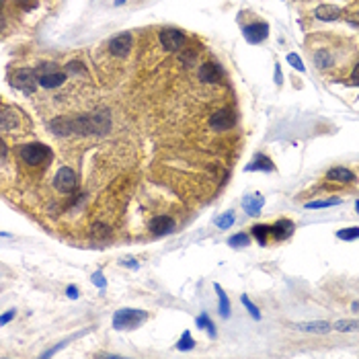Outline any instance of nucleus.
<instances>
[{
	"mask_svg": "<svg viewBox=\"0 0 359 359\" xmlns=\"http://www.w3.org/2000/svg\"><path fill=\"white\" fill-rule=\"evenodd\" d=\"M123 265H125V267H131V269H138L136 259H125V261H123Z\"/></svg>",
	"mask_w": 359,
	"mask_h": 359,
	"instance_id": "obj_36",
	"label": "nucleus"
},
{
	"mask_svg": "<svg viewBox=\"0 0 359 359\" xmlns=\"http://www.w3.org/2000/svg\"><path fill=\"white\" fill-rule=\"evenodd\" d=\"M326 178H328V181H334V183H353V181H355V174H353L349 168L336 166V168H330V170H328Z\"/></svg>",
	"mask_w": 359,
	"mask_h": 359,
	"instance_id": "obj_15",
	"label": "nucleus"
},
{
	"mask_svg": "<svg viewBox=\"0 0 359 359\" xmlns=\"http://www.w3.org/2000/svg\"><path fill=\"white\" fill-rule=\"evenodd\" d=\"M249 242H251V238L242 232V234H234L230 240H228V244L230 246H236V249H240V246H249Z\"/></svg>",
	"mask_w": 359,
	"mask_h": 359,
	"instance_id": "obj_29",
	"label": "nucleus"
},
{
	"mask_svg": "<svg viewBox=\"0 0 359 359\" xmlns=\"http://www.w3.org/2000/svg\"><path fill=\"white\" fill-rule=\"evenodd\" d=\"M214 289H216V294H218V298H220V314L226 318V316H230V302H228V296H226V291L216 283L214 285Z\"/></svg>",
	"mask_w": 359,
	"mask_h": 359,
	"instance_id": "obj_22",
	"label": "nucleus"
},
{
	"mask_svg": "<svg viewBox=\"0 0 359 359\" xmlns=\"http://www.w3.org/2000/svg\"><path fill=\"white\" fill-rule=\"evenodd\" d=\"M265 206V197L263 195H249V197H244L242 199V208H244V212L249 214V216H257L259 212H261V208Z\"/></svg>",
	"mask_w": 359,
	"mask_h": 359,
	"instance_id": "obj_16",
	"label": "nucleus"
},
{
	"mask_svg": "<svg viewBox=\"0 0 359 359\" xmlns=\"http://www.w3.org/2000/svg\"><path fill=\"white\" fill-rule=\"evenodd\" d=\"M15 125H17V111L5 105L3 107V117H0V127H3V131H9Z\"/></svg>",
	"mask_w": 359,
	"mask_h": 359,
	"instance_id": "obj_18",
	"label": "nucleus"
},
{
	"mask_svg": "<svg viewBox=\"0 0 359 359\" xmlns=\"http://www.w3.org/2000/svg\"><path fill=\"white\" fill-rule=\"evenodd\" d=\"M11 318H15V310H9L7 314H3V318H0V324H7Z\"/></svg>",
	"mask_w": 359,
	"mask_h": 359,
	"instance_id": "obj_33",
	"label": "nucleus"
},
{
	"mask_svg": "<svg viewBox=\"0 0 359 359\" xmlns=\"http://www.w3.org/2000/svg\"><path fill=\"white\" fill-rule=\"evenodd\" d=\"M294 230H296V226H294V222H289V220H279L277 224L271 226V234H273V238H277V240L289 238V236L294 234Z\"/></svg>",
	"mask_w": 359,
	"mask_h": 359,
	"instance_id": "obj_14",
	"label": "nucleus"
},
{
	"mask_svg": "<svg viewBox=\"0 0 359 359\" xmlns=\"http://www.w3.org/2000/svg\"><path fill=\"white\" fill-rule=\"evenodd\" d=\"M193 345H195V341L191 339V332H189V330H185V332H183V336H181V341L176 343V347L181 349V351H189Z\"/></svg>",
	"mask_w": 359,
	"mask_h": 359,
	"instance_id": "obj_28",
	"label": "nucleus"
},
{
	"mask_svg": "<svg viewBox=\"0 0 359 359\" xmlns=\"http://www.w3.org/2000/svg\"><path fill=\"white\" fill-rule=\"evenodd\" d=\"M160 43H162L164 50L176 52L178 48H183L185 35H183V31H178V29H164V31L160 33Z\"/></svg>",
	"mask_w": 359,
	"mask_h": 359,
	"instance_id": "obj_7",
	"label": "nucleus"
},
{
	"mask_svg": "<svg viewBox=\"0 0 359 359\" xmlns=\"http://www.w3.org/2000/svg\"><path fill=\"white\" fill-rule=\"evenodd\" d=\"M314 62L318 68H326V66H330V56L326 54V50H318L314 54Z\"/></svg>",
	"mask_w": 359,
	"mask_h": 359,
	"instance_id": "obj_27",
	"label": "nucleus"
},
{
	"mask_svg": "<svg viewBox=\"0 0 359 359\" xmlns=\"http://www.w3.org/2000/svg\"><path fill=\"white\" fill-rule=\"evenodd\" d=\"M351 308H353V310H359V302H353V304H351Z\"/></svg>",
	"mask_w": 359,
	"mask_h": 359,
	"instance_id": "obj_38",
	"label": "nucleus"
},
{
	"mask_svg": "<svg viewBox=\"0 0 359 359\" xmlns=\"http://www.w3.org/2000/svg\"><path fill=\"white\" fill-rule=\"evenodd\" d=\"M336 238L341 240H357L359 238V226H351V228H343L336 232Z\"/></svg>",
	"mask_w": 359,
	"mask_h": 359,
	"instance_id": "obj_24",
	"label": "nucleus"
},
{
	"mask_svg": "<svg viewBox=\"0 0 359 359\" xmlns=\"http://www.w3.org/2000/svg\"><path fill=\"white\" fill-rule=\"evenodd\" d=\"M355 210H357V212H359V201H355Z\"/></svg>",
	"mask_w": 359,
	"mask_h": 359,
	"instance_id": "obj_39",
	"label": "nucleus"
},
{
	"mask_svg": "<svg viewBox=\"0 0 359 359\" xmlns=\"http://www.w3.org/2000/svg\"><path fill=\"white\" fill-rule=\"evenodd\" d=\"M109 50H111L113 56L125 58V56L129 54V50H131V35H129V33H121V35L113 37L111 43H109Z\"/></svg>",
	"mask_w": 359,
	"mask_h": 359,
	"instance_id": "obj_9",
	"label": "nucleus"
},
{
	"mask_svg": "<svg viewBox=\"0 0 359 359\" xmlns=\"http://www.w3.org/2000/svg\"><path fill=\"white\" fill-rule=\"evenodd\" d=\"M148 314L140 308H121L113 314V328L125 330V328H138L142 322H146Z\"/></svg>",
	"mask_w": 359,
	"mask_h": 359,
	"instance_id": "obj_2",
	"label": "nucleus"
},
{
	"mask_svg": "<svg viewBox=\"0 0 359 359\" xmlns=\"http://www.w3.org/2000/svg\"><path fill=\"white\" fill-rule=\"evenodd\" d=\"M339 204H341V199H322V201H308L306 208L308 210H322V208H332Z\"/></svg>",
	"mask_w": 359,
	"mask_h": 359,
	"instance_id": "obj_25",
	"label": "nucleus"
},
{
	"mask_svg": "<svg viewBox=\"0 0 359 359\" xmlns=\"http://www.w3.org/2000/svg\"><path fill=\"white\" fill-rule=\"evenodd\" d=\"M232 224H234V214H232V212L222 214L220 218H216V226H218V228H222V230H228Z\"/></svg>",
	"mask_w": 359,
	"mask_h": 359,
	"instance_id": "obj_26",
	"label": "nucleus"
},
{
	"mask_svg": "<svg viewBox=\"0 0 359 359\" xmlns=\"http://www.w3.org/2000/svg\"><path fill=\"white\" fill-rule=\"evenodd\" d=\"M17 3H19V5H23L25 9H31V5H29V0H17Z\"/></svg>",
	"mask_w": 359,
	"mask_h": 359,
	"instance_id": "obj_37",
	"label": "nucleus"
},
{
	"mask_svg": "<svg viewBox=\"0 0 359 359\" xmlns=\"http://www.w3.org/2000/svg\"><path fill=\"white\" fill-rule=\"evenodd\" d=\"M351 82H353V84H359V64H357L355 70L351 72Z\"/></svg>",
	"mask_w": 359,
	"mask_h": 359,
	"instance_id": "obj_34",
	"label": "nucleus"
},
{
	"mask_svg": "<svg viewBox=\"0 0 359 359\" xmlns=\"http://www.w3.org/2000/svg\"><path fill=\"white\" fill-rule=\"evenodd\" d=\"M267 35H269V27L265 23H253L244 27V39L249 43H261L267 39Z\"/></svg>",
	"mask_w": 359,
	"mask_h": 359,
	"instance_id": "obj_12",
	"label": "nucleus"
},
{
	"mask_svg": "<svg viewBox=\"0 0 359 359\" xmlns=\"http://www.w3.org/2000/svg\"><path fill=\"white\" fill-rule=\"evenodd\" d=\"M195 324H197L199 328H206V330L210 332V336H216V326H214V322L210 320V316H208L206 312H201V314L197 316V320H195Z\"/></svg>",
	"mask_w": 359,
	"mask_h": 359,
	"instance_id": "obj_23",
	"label": "nucleus"
},
{
	"mask_svg": "<svg viewBox=\"0 0 359 359\" xmlns=\"http://www.w3.org/2000/svg\"><path fill=\"white\" fill-rule=\"evenodd\" d=\"M334 330L339 332H359V320L357 318H343L332 324Z\"/></svg>",
	"mask_w": 359,
	"mask_h": 359,
	"instance_id": "obj_20",
	"label": "nucleus"
},
{
	"mask_svg": "<svg viewBox=\"0 0 359 359\" xmlns=\"http://www.w3.org/2000/svg\"><path fill=\"white\" fill-rule=\"evenodd\" d=\"M66 294H68V298H78V289H76V285H70L68 289H66Z\"/></svg>",
	"mask_w": 359,
	"mask_h": 359,
	"instance_id": "obj_35",
	"label": "nucleus"
},
{
	"mask_svg": "<svg viewBox=\"0 0 359 359\" xmlns=\"http://www.w3.org/2000/svg\"><path fill=\"white\" fill-rule=\"evenodd\" d=\"M199 80L201 82H218V80H222V76H224V70H222V66H218L216 62H206L201 68H199Z\"/></svg>",
	"mask_w": 359,
	"mask_h": 359,
	"instance_id": "obj_11",
	"label": "nucleus"
},
{
	"mask_svg": "<svg viewBox=\"0 0 359 359\" xmlns=\"http://www.w3.org/2000/svg\"><path fill=\"white\" fill-rule=\"evenodd\" d=\"M240 300H242V304H244V308H246V310L251 312V316H253L255 320H259V318H261V312H259V308H257V306H255V304H253V302L249 300V296H242Z\"/></svg>",
	"mask_w": 359,
	"mask_h": 359,
	"instance_id": "obj_30",
	"label": "nucleus"
},
{
	"mask_svg": "<svg viewBox=\"0 0 359 359\" xmlns=\"http://www.w3.org/2000/svg\"><path fill=\"white\" fill-rule=\"evenodd\" d=\"M294 328H298V330H304V332H318V334H326L332 326L328 324V322H324V320H314V322H296V324H291Z\"/></svg>",
	"mask_w": 359,
	"mask_h": 359,
	"instance_id": "obj_13",
	"label": "nucleus"
},
{
	"mask_svg": "<svg viewBox=\"0 0 359 359\" xmlns=\"http://www.w3.org/2000/svg\"><path fill=\"white\" fill-rule=\"evenodd\" d=\"M35 72H37L39 84L46 86V88H56V86H60V84L66 80V74H64L62 70H58L56 64H43V66H39Z\"/></svg>",
	"mask_w": 359,
	"mask_h": 359,
	"instance_id": "obj_4",
	"label": "nucleus"
},
{
	"mask_svg": "<svg viewBox=\"0 0 359 359\" xmlns=\"http://www.w3.org/2000/svg\"><path fill=\"white\" fill-rule=\"evenodd\" d=\"M269 234H271V226H265V224H257V226H253V236L259 240L261 246L267 244V236H269Z\"/></svg>",
	"mask_w": 359,
	"mask_h": 359,
	"instance_id": "obj_21",
	"label": "nucleus"
},
{
	"mask_svg": "<svg viewBox=\"0 0 359 359\" xmlns=\"http://www.w3.org/2000/svg\"><path fill=\"white\" fill-rule=\"evenodd\" d=\"M287 62L298 70V72H304V64H302V60H300V56H296V54H289L287 56Z\"/></svg>",
	"mask_w": 359,
	"mask_h": 359,
	"instance_id": "obj_31",
	"label": "nucleus"
},
{
	"mask_svg": "<svg viewBox=\"0 0 359 359\" xmlns=\"http://www.w3.org/2000/svg\"><path fill=\"white\" fill-rule=\"evenodd\" d=\"M234 121H236V117H234V113H232L230 109H220V111H216V113L212 115L210 125H212V129H216V131H224V129H230V127L234 125Z\"/></svg>",
	"mask_w": 359,
	"mask_h": 359,
	"instance_id": "obj_8",
	"label": "nucleus"
},
{
	"mask_svg": "<svg viewBox=\"0 0 359 359\" xmlns=\"http://www.w3.org/2000/svg\"><path fill=\"white\" fill-rule=\"evenodd\" d=\"M275 166H273V162H271V158L269 156H265V154H261V156H257L249 166H246V170L251 172V170H267V172H271Z\"/></svg>",
	"mask_w": 359,
	"mask_h": 359,
	"instance_id": "obj_19",
	"label": "nucleus"
},
{
	"mask_svg": "<svg viewBox=\"0 0 359 359\" xmlns=\"http://www.w3.org/2000/svg\"><path fill=\"white\" fill-rule=\"evenodd\" d=\"M174 230V220L170 216H156L150 220V232L154 236H164Z\"/></svg>",
	"mask_w": 359,
	"mask_h": 359,
	"instance_id": "obj_10",
	"label": "nucleus"
},
{
	"mask_svg": "<svg viewBox=\"0 0 359 359\" xmlns=\"http://www.w3.org/2000/svg\"><path fill=\"white\" fill-rule=\"evenodd\" d=\"M11 84L15 86V88H21L23 93H33L35 91V86H37V72L35 70H27V68H23V70H17L13 76H11Z\"/></svg>",
	"mask_w": 359,
	"mask_h": 359,
	"instance_id": "obj_5",
	"label": "nucleus"
},
{
	"mask_svg": "<svg viewBox=\"0 0 359 359\" xmlns=\"http://www.w3.org/2000/svg\"><path fill=\"white\" fill-rule=\"evenodd\" d=\"M93 283H95L99 289H105V287H107V279H105V275H103L101 271H97V273L93 275Z\"/></svg>",
	"mask_w": 359,
	"mask_h": 359,
	"instance_id": "obj_32",
	"label": "nucleus"
},
{
	"mask_svg": "<svg viewBox=\"0 0 359 359\" xmlns=\"http://www.w3.org/2000/svg\"><path fill=\"white\" fill-rule=\"evenodd\" d=\"M54 185L58 191L62 193H70L76 189V172L68 166H62L58 172H56V178H54Z\"/></svg>",
	"mask_w": 359,
	"mask_h": 359,
	"instance_id": "obj_6",
	"label": "nucleus"
},
{
	"mask_svg": "<svg viewBox=\"0 0 359 359\" xmlns=\"http://www.w3.org/2000/svg\"><path fill=\"white\" fill-rule=\"evenodd\" d=\"M314 15H316L320 21H334V19L341 17V9H339V7H332V5H322V7L316 9Z\"/></svg>",
	"mask_w": 359,
	"mask_h": 359,
	"instance_id": "obj_17",
	"label": "nucleus"
},
{
	"mask_svg": "<svg viewBox=\"0 0 359 359\" xmlns=\"http://www.w3.org/2000/svg\"><path fill=\"white\" fill-rule=\"evenodd\" d=\"M111 125L109 113L107 111H97V113H88V115H80V117H70V119H54L50 123L52 131L58 136H68V133H82V136H91V133H105Z\"/></svg>",
	"mask_w": 359,
	"mask_h": 359,
	"instance_id": "obj_1",
	"label": "nucleus"
},
{
	"mask_svg": "<svg viewBox=\"0 0 359 359\" xmlns=\"http://www.w3.org/2000/svg\"><path fill=\"white\" fill-rule=\"evenodd\" d=\"M19 154H21V158H23L27 164H31V166L43 164L46 160L52 158V150H50L48 146H43V144H25V146H21Z\"/></svg>",
	"mask_w": 359,
	"mask_h": 359,
	"instance_id": "obj_3",
	"label": "nucleus"
}]
</instances>
